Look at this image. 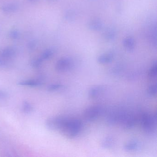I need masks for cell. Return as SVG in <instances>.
<instances>
[{
	"label": "cell",
	"mask_w": 157,
	"mask_h": 157,
	"mask_svg": "<svg viewBox=\"0 0 157 157\" xmlns=\"http://www.w3.org/2000/svg\"><path fill=\"white\" fill-rule=\"evenodd\" d=\"M82 128V123L80 120L67 118L59 132L67 138L73 139L80 134Z\"/></svg>",
	"instance_id": "1"
},
{
	"label": "cell",
	"mask_w": 157,
	"mask_h": 157,
	"mask_svg": "<svg viewBox=\"0 0 157 157\" xmlns=\"http://www.w3.org/2000/svg\"><path fill=\"white\" fill-rule=\"evenodd\" d=\"M157 113L142 114L140 118V124L145 134L149 136L154 135L157 129Z\"/></svg>",
	"instance_id": "2"
},
{
	"label": "cell",
	"mask_w": 157,
	"mask_h": 157,
	"mask_svg": "<svg viewBox=\"0 0 157 157\" xmlns=\"http://www.w3.org/2000/svg\"><path fill=\"white\" fill-rule=\"evenodd\" d=\"M67 117L56 116L49 117L46 121V127L51 131H59L62 128Z\"/></svg>",
	"instance_id": "3"
},
{
	"label": "cell",
	"mask_w": 157,
	"mask_h": 157,
	"mask_svg": "<svg viewBox=\"0 0 157 157\" xmlns=\"http://www.w3.org/2000/svg\"><path fill=\"white\" fill-rule=\"evenodd\" d=\"M102 108L100 105L88 106L83 112V117L87 122H91L97 120L101 115Z\"/></svg>",
	"instance_id": "4"
},
{
	"label": "cell",
	"mask_w": 157,
	"mask_h": 157,
	"mask_svg": "<svg viewBox=\"0 0 157 157\" xmlns=\"http://www.w3.org/2000/svg\"><path fill=\"white\" fill-rule=\"evenodd\" d=\"M119 122L125 129L129 130L133 128L136 125V119L133 114L123 113H121Z\"/></svg>",
	"instance_id": "5"
},
{
	"label": "cell",
	"mask_w": 157,
	"mask_h": 157,
	"mask_svg": "<svg viewBox=\"0 0 157 157\" xmlns=\"http://www.w3.org/2000/svg\"><path fill=\"white\" fill-rule=\"evenodd\" d=\"M72 61L68 57H63L57 61L55 66L56 71L64 72L68 71L72 67Z\"/></svg>",
	"instance_id": "6"
},
{
	"label": "cell",
	"mask_w": 157,
	"mask_h": 157,
	"mask_svg": "<svg viewBox=\"0 0 157 157\" xmlns=\"http://www.w3.org/2000/svg\"><path fill=\"white\" fill-rule=\"evenodd\" d=\"M18 84L21 86L36 88L42 86L44 82L43 80L40 78L30 79L21 81L18 82Z\"/></svg>",
	"instance_id": "7"
},
{
	"label": "cell",
	"mask_w": 157,
	"mask_h": 157,
	"mask_svg": "<svg viewBox=\"0 0 157 157\" xmlns=\"http://www.w3.org/2000/svg\"><path fill=\"white\" fill-rule=\"evenodd\" d=\"M15 50L12 48H5L0 50V58L11 60L15 56Z\"/></svg>",
	"instance_id": "8"
},
{
	"label": "cell",
	"mask_w": 157,
	"mask_h": 157,
	"mask_svg": "<svg viewBox=\"0 0 157 157\" xmlns=\"http://www.w3.org/2000/svg\"><path fill=\"white\" fill-rule=\"evenodd\" d=\"M121 113L113 112L110 113L107 116L106 118V122L107 124L110 126L114 125L120 121Z\"/></svg>",
	"instance_id": "9"
},
{
	"label": "cell",
	"mask_w": 157,
	"mask_h": 157,
	"mask_svg": "<svg viewBox=\"0 0 157 157\" xmlns=\"http://www.w3.org/2000/svg\"><path fill=\"white\" fill-rule=\"evenodd\" d=\"M115 140L112 136H108L104 138L101 142V147L105 149H109L114 145Z\"/></svg>",
	"instance_id": "10"
},
{
	"label": "cell",
	"mask_w": 157,
	"mask_h": 157,
	"mask_svg": "<svg viewBox=\"0 0 157 157\" xmlns=\"http://www.w3.org/2000/svg\"><path fill=\"white\" fill-rule=\"evenodd\" d=\"M140 147L139 143L136 140H130L127 142L124 146V149L128 152L137 150Z\"/></svg>",
	"instance_id": "11"
},
{
	"label": "cell",
	"mask_w": 157,
	"mask_h": 157,
	"mask_svg": "<svg viewBox=\"0 0 157 157\" xmlns=\"http://www.w3.org/2000/svg\"><path fill=\"white\" fill-rule=\"evenodd\" d=\"M114 55L113 53H108L101 55L97 58V61L101 64H107L113 61Z\"/></svg>",
	"instance_id": "12"
},
{
	"label": "cell",
	"mask_w": 157,
	"mask_h": 157,
	"mask_svg": "<svg viewBox=\"0 0 157 157\" xmlns=\"http://www.w3.org/2000/svg\"><path fill=\"white\" fill-rule=\"evenodd\" d=\"M103 88L100 85H96L91 87L88 91V96L90 99L96 98L102 90Z\"/></svg>",
	"instance_id": "13"
},
{
	"label": "cell",
	"mask_w": 157,
	"mask_h": 157,
	"mask_svg": "<svg viewBox=\"0 0 157 157\" xmlns=\"http://www.w3.org/2000/svg\"><path fill=\"white\" fill-rule=\"evenodd\" d=\"M124 46L126 49L129 52L133 51L135 48V41L132 37H128L124 40Z\"/></svg>",
	"instance_id": "14"
},
{
	"label": "cell",
	"mask_w": 157,
	"mask_h": 157,
	"mask_svg": "<svg viewBox=\"0 0 157 157\" xmlns=\"http://www.w3.org/2000/svg\"><path fill=\"white\" fill-rule=\"evenodd\" d=\"M18 9V5L15 3H10L3 5L1 8L2 10L5 13L14 12L16 11Z\"/></svg>",
	"instance_id": "15"
},
{
	"label": "cell",
	"mask_w": 157,
	"mask_h": 157,
	"mask_svg": "<svg viewBox=\"0 0 157 157\" xmlns=\"http://www.w3.org/2000/svg\"><path fill=\"white\" fill-rule=\"evenodd\" d=\"M89 27L93 31H99L102 27V24L99 20H94L92 21L89 23Z\"/></svg>",
	"instance_id": "16"
},
{
	"label": "cell",
	"mask_w": 157,
	"mask_h": 157,
	"mask_svg": "<svg viewBox=\"0 0 157 157\" xmlns=\"http://www.w3.org/2000/svg\"><path fill=\"white\" fill-rule=\"evenodd\" d=\"M21 109L22 112L24 113L30 114L33 111L34 107L31 103L25 101L23 103L22 105Z\"/></svg>",
	"instance_id": "17"
},
{
	"label": "cell",
	"mask_w": 157,
	"mask_h": 157,
	"mask_svg": "<svg viewBox=\"0 0 157 157\" xmlns=\"http://www.w3.org/2000/svg\"><path fill=\"white\" fill-rule=\"evenodd\" d=\"M55 50L54 49H48L45 50L39 58L44 62V60L49 59L51 57L53 56L55 53Z\"/></svg>",
	"instance_id": "18"
},
{
	"label": "cell",
	"mask_w": 157,
	"mask_h": 157,
	"mask_svg": "<svg viewBox=\"0 0 157 157\" xmlns=\"http://www.w3.org/2000/svg\"><path fill=\"white\" fill-rule=\"evenodd\" d=\"M157 61H154L149 70L148 75L151 78H155L157 77Z\"/></svg>",
	"instance_id": "19"
},
{
	"label": "cell",
	"mask_w": 157,
	"mask_h": 157,
	"mask_svg": "<svg viewBox=\"0 0 157 157\" xmlns=\"http://www.w3.org/2000/svg\"><path fill=\"white\" fill-rule=\"evenodd\" d=\"M64 88V85L60 83H53L49 84L47 87V90L51 92H56Z\"/></svg>",
	"instance_id": "20"
},
{
	"label": "cell",
	"mask_w": 157,
	"mask_h": 157,
	"mask_svg": "<svg viewBox=\"0 0 157 157\" xmlns=\"http://www.w3.org/2000/svg\"><path fill=\"white\" fill-rule=\"evenodd\" d=\"M147 93L149 97H153L157 95V85L156 83L149 86L147 90Z\"/></svg>",
	"instance_id": "21"
},
{
	"label": "cell",
	"mask_w": 157,
	"mask_h": 157,
	"mask_svg": "<svg viewBox=\"0 0 157 157\" xmlns=\"http://www.w3.org/2000/svg\"><path fill=\"white\" fill-rule=\"evenodd\" d=\"M104 36L107 40H113L115 38V32L112 29H108L105 31L104 33Z\"/></svg>",
	"instance_id": "22"
},
{
	"label": "cell",
	"mask_w": 157,
	"mask_h": 157,
	"mask_svg": "<svg viewBox=\"0 0 157 157\" xmlns=\"http://www.w3.org/2000/svg\"><path fill=\"white\" fill-rule=\"evenodd\" d=\"M43 63V61L41 60V59L38 57L33 59L31 61V65L34 68H38L42 66Z\"/></svg>",
	"instance_id": "23"
},
{
	"label": "cell",
	"mask_w": 157,
	"mask_h": 157,
	"mask_svg": "<svg viewBox=\"0 0 157 157\" xmlns=\"http://www.w3.org/2000/svg\"><path fill=\"white\" fill-rule=\"evenodd\" d=\"M11 65V61L9 59L0 58V68H6Z\"/></svg>",
	"instance_id": "24"
},
{
	"label": "cell",
	"mask_w": 157,
	"mask_h": 157,
	"mask_svg": "<svg viewBox=\"0 0 157 157\" xmlns=\"http://www.w3.org/2000/svg\"><path fill=\"white\" fill-rule=\"evenodd\" d=\"M75 14L74 12L72 11H68L65 14V18L67 20L69 21H72L75 19Z\"/></svg>",
	"instance_id": "25"
},
{
	"label": "cell",
	"mask_w": 157,
	"mask_h": 157,
	"mask_svg": "<svg viewBox=\"0 0 157 157\" xmlns=\"http://www.w3.org/2000/svg\"><path fill=\"white\" fill-rule=\"evenodd\" d=\"M8 98V94L5 91L0 89V101H4Z\"/></svg>",
	"instance_id": "26"
},
{
	"label": "cell",
	"mask_w": 157,
	"mask_h": 157,
	"mask_svg": "<svg viewBox=\"0 0 157 157\" xmlns=\"http://www.w3.org/2000/svg\"><path fill=\"white\" fill-rule=\"evenodd\" d=\"M19 36V33L16 30H12L10 33V36L13 39H16L18 38Z\"/></svg>",
	"instance_id": "27"
},
{
	"label": "cell",
	"mask_w": 157,
	"mask_h": 157,
	"mask_svg": "<svg viewBox=\"0 0 157 157\" xmlns=\"http://www.w3.org/2000/svg\"><path fill=\"white\" fill-rule=\"evenodd\" d=\"M30 1L32 2H36L37 1V0H30Z\"/></svg>",
	"instance_id": "28"
},
{
	"label": "cell",
	"mask_w": 157,
	"mask_h": 157,
	"mask_svg": "<svg viewBox=\"0 0 157 157\" xmlns=\"http://www.w3.org/2000/svg\"><path fill=\"white\" fill-rule=\"evenodd\" d=\"M50 1H55V0H50Z\"/></svg>",
	"instance_id": "29"
}]
</instances>
